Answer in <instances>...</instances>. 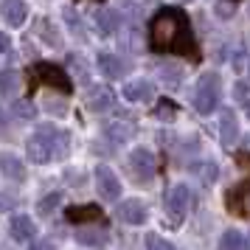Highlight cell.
<instances>
[{
	"mask_svg": "<svg viewBox=\"0 0 250 250\" xmlns=\"http://www.w3.org/2000/svg\"><path fill=\"white\" fill-rule=\"evenodd\" d=\"M149 48L158 54H180L186 59H200V45L191 31L188 14L174 6H163L149 23Z\"/></svg>",
	"mask_w": 250,
	"mask_h": 250,
	"instance_id": "obj_1",
	"label": "cell"
},
{
	"mask_svg": "<svg viewBox=\"0 0 250 250\" xmlns=\"http://www.w3.org/2000/svg\"><path fill=\"white\" fill-rule=\"evenodd\" d=\"M70 149V135L68 132H62L57 126H40L34 135L28 138V144H25V152H28V160H34V163H51V160H62L68 155Z\"/></svg>",
	"mask_w": 250,
	"mask_h": 250,
	"instance_id": "obj_2",
	"label": "cell"
},
{
	"mask_svg": "<svg viewBox=\"0 0 250 250\" xmlns=\"http://www.w3.org/2000/svg\"><path fill=\"white\" fill-rule=\"evenodd\" d=\"M219 90H222V82L216 73H205L197 79V87H194V110L200 115H208L216 110L219 104Z\"/></svg>",
	"mask_w": 250,
	"mask_h": 250,
	"instance_id": "obj_3",
	"label": "cell"
},
{
	"mask_svg": "<svg viewBox=\"0 0 250 250\" xmlns=\"http://www.w3.org/2000/svg\"><path fill=\"white\" fill-rule=\"evenodd\" d=\"M28 79H31V84H48V87H54V90H59V93L73 90V84H70L65 68L51 65V62H37V65H31V68H28Z\"/></svg>",
	"mask_w": 250,
	"mask_h": 250,
	"instance_id": "obj_4",
	"label": "cell"
},
{
	"mask_svg": "<svg viewBox=\"0 0 250 250\" xmlns=\"http://www.w3.org/2000/svg\"><path fill=\"white\" fill-rule=\"evenodd\" d=\"M188 205H191V188L186 183H177L171 186L169 194H166V214H169L171 225H180L186 214H188Z\"/></svg>",
	"mask_w": 250,
	"mask_h": 250,
	"instance_id": "obj_5",
	"label": "cell"
},
{
	"mask_svg": "<svg viewBox=\"0 0 250 250\" xmlns=\"http://www.w3.org/2000/svg\"><path fill=\"white\" fill-rule=\"evenodd\" d=\"M129 171L141 183H149L158 174V160H155V155L149 149H132V155H129Z\"/></svg>",
	"mask_w": 250,
	"mask_h": 250,
	"instance_id": "obj_6",
	"label": "cell"
},
{
	"mask_svg": "<svg viewBox=\"0 0 250 250\" xmlns=\"http://www.w3.org/2000/svg\"><path fill=\"white\" fill-rule=\"evenodd\" d=\"M96 188L102 194L104 200H118L121 197V180H118V174H115L110 166H99L96 169Z\"/></svg>",
	"mask_w": 250,
	"mask_h": 250,
	"instance_id": "obj_7",
	"label": "cell"
},
{
	"mask_svg": "<svg viewBox=\"0 0 250 250\" xmlns=\"http://www.w3.org/2000/svg\"><path fill=\"white\" fill-rule=\"evenodd\" d=\"M118 219L124 222V225H144L149 219V211H146V203L144 200H124V203L118 205Z\"/></svg>",
	"mask_w": 250,
	"mask_h": 250,
	"instance_id": "obj_8",
	"label": "cell"
},
{
	"mask_svg": "<svg viewBox=\"0 0 250 250\" xmlns=\"http://www.w3.org/2000/svg\"><path fill=\"white\" fill-rule=\"evenodd\" d=\"M9 233H12L14 242H34V236H37L34 219L25 214H14L12 222H9Z\"/></svg>",
	"mask_w": 250,
	"mask_h": 250,
	"instance_id": "obj_9",
	"label": "cell"
},
{
	"mask_svg": "<svg viewBox=\"0 0 250 250\" xmlns=\"http://www.w3.org/2000/svg\"><path fill=\"white\" fill-rule=\"evenodd\" d=\"M0 14L12 28H20L25 23V17H28V6H25V0H3L0 3Z\"/></svg>",
	"mask_w": 250,
	"mask_h": 250,
	"instance_id": "obj_10",
	"label": "cell"
},
{
	"mask_svg": "<svg viewBox=\"0 0 250 250\" xmlns=\"http://www.w3.org/2000/svg\"><path fill=\"white\" fill-rule=\"evenodd\" d=\"M236 138H239L236 113L233 110H222V115H219V141H222V146H233Z\"/></svg>",
	"mask_w": 250,
	"mask_h": 250,
	"instance_id": "obj_11",
	"label": "cell"
},
{
	"mask_svg": "<svg viewBox=\"0 0 250 250\" xmlns=\"http://www.w3.org/2000/svg\"><path fill=\"white\" fill-rule=\"evenodd\" d=\"M0 171L9 177V180H25V166H23V160L17 158V155H9V152H3L0 155Z\"/></svg>",
	"mask_w": 250,
	"mask_h": 250,
	"instance_id": "obj_12",
	"label": "cell"
},
{
	"mask_svg": "<svg viewBox=\"0 0 250 250\" xmlns=\"http://www.w3.org/2000/svg\"><path fill=\"white\" fill-rule=\"evenodd\" d=\"M228 203H230V208H233V214H250V183H242V186H236L233 191H230V197H228Z\"/></svg>",
	"mask_w": 250,
	"mask_h": 250,
	"instance_id": "obj_13",
	"label": "cell"
},
{
	"mask_svg": "<svg viewBox=\"0 0 250 250\" xmlns=\"http://www.w3.org/2000/svg\"><path fill=\"white\" fill-rule=\"evenodd\" d=\"M115 102L113 90H107V87H93V93L87 96V110L93 113H104V110H110Z\"/></svg>",
	"mask_w": 250,
	"mask_h": 250,
	"instance_id": "obj_14",
	"label": "cell"
},
{
	"mask_svg": "<svg viewBox=\"0 0 250 250\" xmlns=\"http://www.w3.org/2000/svg\"><path fill=\"white\" fill-rule=\"evenodd\" d=\"M99 68H102V73L107 76V79H121L124 76V62L115 57V54H99Z\"/></svg>",
	"mask_w": 250,
	"mask_h": 250,
	"instance_id": "obj_15",
	"label": "cell"
},
{
	"mask_svg": "<svg viewBox=\"0 0 250 250\" xmlns=\"http://www.w3.org/2000/svg\"><path fill=\"white\" fill-rule=\"evenodd\" d=\"M76 239L87 248H104L110 242V233L107 230H96V228H79L76 230Z\"/></svg>",
	"mask_w": 250,
	"mask_h": 250,
	"instance_id": "obj_16",
	"label": "cell"
},
{
	"mask_svg": "<svg viewBox=\"0 0 250 250\" xmlns=\"http://www.w3.org/2000/svg\"><path fill=\"white\" fill-rule=\"evenodd\" d=\"M132 132H135V129L126 124V121H113V124L104 126V135L110 138L115 146H118V144H126V141L132 138Z\"/></svg>",
	"mask_w": 250,
	"mask_h": 250,
	"instance_id": "obj_17",
	"label": "cell"
},
{
	"mask_svg": "<svg viewBox=\"0 0 250 250\" xmlns=\"http://www.w3.org/2000/svg\"><path fill=\"white\" fill-rule=\"evenodd\" d=\"M124 99L126 102H146V99H152V84L144 82V79L129 82L124 87Z\"/></svg>",
	"mask_w": 250,
	"mask_h": 250,
	"instance_id": "obj_18",
	"label": "cell"
},
{
	"mask_svg": "<svg viewBox=\"0 0 250 250\" xmlns=\"http://www.w3.org/2000/svg\"><path fill=\"white\" fill-rule=\"evenodd\" d=\"M219 250H250V242L245 239V233H239V230L230 228L219 239Z\"/></svg>",
	"mask_w": 250,
	"mask_h": 250,
	"instance_id": "obj_19",
	"label": "cell"
},
{
	"mask_svg": "<svg viewBox=\"0 0 250 250\" xmlns=\"http://www.w3.org/2000/svg\"><path fill=\"white\" fill-rule=\"evenodd\" d=\"M96 20H99V31L102 34H113L118 28V12H113V9H102L96 14Z\"/></svg>",
	"mask_w": 250,
	"mask_h": 250,
	"instance_id": "obj_20",
	"label": "cell"
},
{
	"mask_svg": "<svg viewBox=\"0 0 250 250\" xmlns=\"http://www.w3.org/2000/svg\"><path fill=\"white\" fill-rule=\"evenodd\" d=\"M70 222H79V219H102V211L96 205H79V208H68L65 214Z\"/></svg>",
	"mask_w": 250,
	"mask_h": 250,
	"instance_id": "obj_21",
	"label": "cell"
},
{
	"mask_svg": "<svg viewBox=\"0 0 250 250\" xmlns=\"http://www.w3.org/2000/svg\"><path fill=\"white\" fill-rule=\"evenodd\" d=\"M20 84V76L14 70H0V96H12Z\"/></svg>",
	"mask_w": 250,
	"mask_h": 250,
	"instance_id": "obj_22",
	"label": "cell"
},
{
	"mask_svg": "<svg viewBox=\"0 0 250 250\" xmlns=\"http://www.w3.org/2000/svg\"><path fill=\"white\" fill-rule=\"evenodd\" d=\"M155 115H158L160 121H174V118H177V104L169 102V99H160V102L155 104Z\"/></svg>",
	"mask_w": 250,
	"mask_h": 250,
	"instance_id": "obj_23",
	"label": "cell"
},
{
	"mask_svg": "<svg viewBox=\"0 0 250 250\" xmlns=\"http://www.w3.org/2000/svg\"><path fill=\"white\" fill-rule=\"evenodd\" d=\"M37 37H45L51 45H57V42H59V34L54 31L51 20H45V17H42V20H37Z\"/></svg>",
	"mask_w": 250,
	"mask_h": 250,
	"instance_id": "obj_24",
	"label": "cell"
},
{
	"mask_svg": "<svg viewBox=\"0 0 250 250\" xmlns=\"http://www.w3.org/2000/svg\"><path fill=\"white\" fill-rule=\"evenodd\" d=\"M62 203V194H48V197H42L40 203H37V208H40V214H54L57 211V205Z\"/></svg>",
	"mask_w": 250,
	"mask_h": 250,
	"instance_id": "obj_25",
	"label": "cell"
},
{
	"mask_svg": "<svg viewBox=\"0 0 250 250\" xmlns=\"http://www.w3.org/2000/svg\"><path fill=\"white\" fill-rule=\"evenodd\" d=\"M146 250H177V248L158 233H146Z\"/></svg>",
	"mask_w": 250,
	"mask_h": 250,
	"instance_id": "obj_26",
	"label": "cell"
},
{
	"mask_svg": "<svg viewBox=\"0 0 250 250\" xmlns=\"http://www.w3.org/2000/svg\"><path fill=\"white\" fill-rule=\"evenodd\" d=\"M28 250H57V245H54L51 239H34V242L28 245Z\"/></svg>",
	"mask_w": 250,
	"mask_h": 250,
	"instance_id": "obj_27",
	"label": "cell"
},
{
	"mask_svg": "<svg viewBox=\"0 0 250 250\" xmlns=\"http://www.w3.org/2000/svg\"><path fill=\"white\" fill-rule=\"evenodd\" d=\"M236 99H239V102L250 99V82H239V84H236Z\"/></svg>",
	"mask_w": 250,
	"mask_h": 250,
	"instance_id": "obj_28",
	"label": "cell"
},
{
	"mask_svg": "<svg viewBox=\"0 0 250 250\" xmlns=\"http://www.w3.org/2000/svg\"><path fill=\"white\" fill-rule=\"evenodd\" d=\"M14 113H17V115H23V118H31V115H34V113H31V107H28V104H20V102L14 104Z\"/></svg>",
	"mask_w": 250,
	"mask_h": 250,
	"instance_id": "obj_29",
	"label": "cell"
},
{
	"mask_svg": "<svg viewBox=\"0 0 250 250\" xmlns=\"http://www.w3.org/2000/svg\"><path fill=\"white\" fill-rule=\"evenodd\" d=\"M9 45H12V42H9V37L0 31V54H6V51H9Z\"/></svg>",
	"mask_w": 250,
	"mask_h": 250,
	"instance_id": "obj_30",
	"label": "cell"
},
{
	"mask_svg": "<svg viewBox=\"0 0 250 250\" xmlns=\"http://www.w3.org/2000/svg\"><path fill=\"white\" fill-rule=\"evenodd\" d=\"M3 126H6V113L0 110V129H3Z\"/></svg>",
	"mask_w": 250,
	"mask_h": 250,
	"instance_id": "obj_31",
	"label": "cell"
},
{
	"mask_svg": "<svg viewBox=\"0 0 250 250\" xmlns=\"http://www.w3.org/2000/svg\"><path fill=\"white\" fill-rule=\"evenodd\" d=\"M248 242H250V236H248Z\"/></svg>",
	"mask_w": 250,
	"mask_h": 250,
	"instance_id": "obj_32",
	"label": "cell"
}]
</instances>
